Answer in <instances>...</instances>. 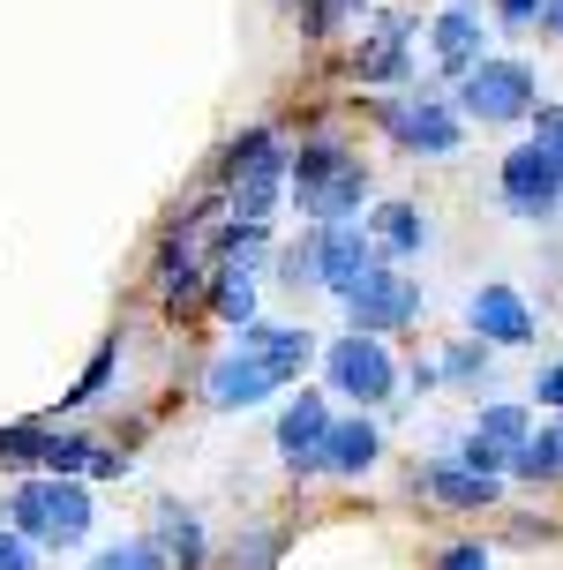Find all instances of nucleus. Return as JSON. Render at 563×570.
Here are the masks:
<instances>
[{"label": "nucleus", "instance_id": "35", "mask_svg": "<svg viewBox=\"0 0 563 570\" xmlns=\"http://www.w3.org/2000/svg\"><path fill=\"white\" fill-rule=\"evenodd\" d=\"M436 383H444V368H436V361H414V368H406V391H414V399H421V391H436Z\"/></svg>", "mask_w": 563, "mask_h": 570}, {"label": "nucleus", "instance_id": "8", "mask_svg": "<svg viewBox=\"0 0 563 570\" xmlns=\"http://www.w3.org/2000/svg\"><path fill=\"white\" fill-rule=\"evenodd\" d=\"M323 375H331V391L353 413H368V405H391V391H398V361H391V345L384 338H331L323 345Z\"/></svg>", "mask_w": 563, "mask_h": 570}, {"label": "nucleus", "instance_id": "9", "mask_svg": "<svg viewBox=\"0 0 563 570\" xmlns=\"http://www.w3.org/2000/svg\"><path fill=\"white\" fill-rule=\"evenodd\" d=\"M279 391H293L271 361H255V353H233L225 345L219 361L203 368V399L219 405V413H249V405H263V399H279Z\"/></svg>", "mask_w": 563, "mask_h": 570}, {"label": "nucleus", "instance_id": "36", "mask_svg": "<svg viewBox=\"0 0 563 570\" xmlns=\"http://www.w3.org/2000/svg\"><path fill=\"white\" fill-rule=\"evenodd\" d=\"M541 30H549V38H563V0H549V16H541Z\"/></svg>", "mask_w": 563, "mask_h": 570}, {"label": "nucleus", "instance_id": "4", "mask_svg": "<svg viewBox=\"0 0 563 570\" xmlns=\"http://www.w3.org/2000/svg\"><path fill=\"white\" fill-rule=\"evenodd\" d=\"M361 114L376 120L398 150H414V158H450V150L466 142V120H458V106H450L444 90H376Z\"/></svg>", "mask_w": 563, "mask_h": 570}, {"label": "nucleus", "instance_id": "17", "mask_svg": "<svg viewBox=\"0 0 563 570\" xmlns=\"http://www.w3.org/2000/svg\"><path fill=\"white\" fill-rule=\"evenodd\" d=\"M414 488H421L428 503H444V511H488V503L504 495V481H481L458 458H428L421 473H414Z\"/></svg>", "mask_w": 563, "mask_h": 570}, {"label": "nucleus", "instance_id": "29", "mask_svg": "<svg viewBox=\"0 0 563 570\" xmlns=\"http://www.w3.org/2000/svg\"><path fill=\"white\" fill-rule=\"evenodd\" d=\"M279 285L285 293H316V233H301V240L279 248Z\"/></svg>", "mask_w": 563, "mask_h": 570}, {"label": "nucleus", "instance_id": "14", "mask_svg": "<svg viewBox=\"0 0 563 570\" xmlns=\"http://www.w3.org/2000/svg\"><path fill=\"white\" fill-rule=\"evenodd\" d=\"M233 353H255V361H271L285 383H301L309 361L323 353V338H316L309 323H249V331H233Z\"/></svg>", "mask_w": 563, "mask_h": 570}, {"label": "nucleus", "instance_id": "33", "mask_svg": "<svg viewBox=\"0 0 563 570\" xmlns=\"http://www.w3.org/2000/svg\"><path fill=\"white\" fill-rule=\"evenodd\" d=\"M549 16V0H496V23L504 30H534Z\"/></svg>", "mask_w": 563, "mask_h": 570}, {"label": "nucleus", "instance_id": "20", "mask_svg": "<svg viewBox=\"0 0 563 570\" xmlns=\"http://www.w3.org/2000/svg\"><path fill=\"white\" fill-rule=\"evenodd\" d=\"M151 541H158V556H166L173 570H203L211 563V541H203V518L188 511V503H158V525H151Z\"/></svg>", "mask_w": 563, "mask_h": 570}, {"label": "nucleus", "instance_id": "28", "mask_svg": "<svg viewBox=\"0 0 563 570\" xmlns=\"http://www.w3.org/2000/svg\"><path fill=\"white\" fill-rule=\"evenodd\" d=\"M113 368H120V338H98V353H90V368L76 375V391L60 399V413H76V405H90V399H98V391L113 383Z\"/></svg>", "mask_w": 563, "mask_h": 570}, {"label": "nucleus", "instance_id": "12", "mask_svg": "<svg viewBox=\"0 0 563 570\" xmlns=\"http://www.w3.org/2000/svg\"><path fill=\"white\" fill-rule=\"evenodd\" d=\"M406 38H414V16H406V8H384V16H376V38H361V53H353L368 90L414 83V46H406Z\"/></svg>", "mask_w": 563, "mask_h": 570}, {"label": "nucleus", "instance_id": "23", "mask_svg": "<svg viewBox=\"0 0 563 570\" xmlns=\"http://www.w3.org/2000/svg\"><path fill=\"white\" fill-rule=\"evenodd\" d=\"M474 443H488V451H518L526 435H534V405H511V399H496V405H481L474 413V428H466Z\"/></svg>", "mask_w": 563, "mask_h": 570}, {"label": "nucleus", "instance_id": "13", "mask_svg": "<svg viewBox=\"0 0 563 570\" xmlns=\"http://www.w3.org/2000/svg\"><path fill=\"white\" fill-rule=\"evenodd\" d=\"M466 323H474L481 345H534V308H526V301H518V285H504V278L474 285Z\"/></svg>", "mask_w": 563, "mask_h": 570}, {"label": "nucleus", "instance_id": "10", "mask_svg": "<svg viewBox=\"0 0 563 570\" xmlns=\"http://www.w3.org/2000/svg\"><path fill=\"white\" fill-rule=\"evenodd\" d=\"M338 405L323 399V391H293V399L279 405V458L285 473H323V435H331Z\"/></svg>", "mask_w": 563, "mask_h": 570}, {"label": "nucleus", "instance_id": "25", "mask_svg": "<svg viewBox=\"0 0 563 570\" xmlns=\"http://www.w3.org/2000/svg\"><path fill=\"white\" fill-rule=\"evenodd\" d=\"M511 473L518 481H556L563 473V421H541L518 451H511Z\"/></svg>", "mask_w": 563, "mask_h": 570}, {"label": "nucleus", "instance_id": "18", "mask_svg": "<svg viewBox=\"0 0 563 570\" xmlns=\"http://www.w3.org/2000/svg\"><path fill=\"white\" fill-rule=\"evenodd\" d=\"M384 458V428L376 413H338L331 435H323V473H368Z\"/></svg>", "mask_w": 563, "mask_h": 570}, {"label": "nucleus", "instance_id": "37", "mask_svg": "<svg viewBox=\"0 0 563 570\" xmlns=\"http://www.w3.org/2000/svg\"><path fill=\"white\" fill-rule=\"evenodd\" d=\"M293 8H301V0H293Z\"/></svg>", "mask_w": 563, "mask_h": 570}, {"label": "nucleus", "instance_id": "15", "mask_svg": "<svg viewBox=\"0 0 563 570\" xmlns=\"http://www.w3.org/2000/svg\"><path fill=\"white\" fill-rule=\"evenodd\" d=\"M38 473H54V481H120L128 465H120V451L113 443H98V435H84V428H54V443H46V465Z\"/></svg>", "mask_w": 563, "mask_h": 570}, {"label": "nucleus", "instance_id": "11", "mask_svg": "<svg viewBox=\"0 0 563 570\" xmlns=\"http://www.w3.org/2000/svg\"><path fill=\"white\" fill-rule=\"evenodd\" d=\"M316 233V293H353V285L376 271V240H368V226H309Z\"/></svg>", "mask_w": 563, "mask_h": 570}, {"label": "nucleus", "instance_id": "5", "mask_svg": "<svg viewBox=\"0 0 563 570\" xmlns=\"http://www.w3.org/2000/svg\"><path fill=\"white\" fill-rule=\"evenodd\" d=\"M458 120H488V128H504V120H534L541 106V76L526 68V60L511 53H481L474 76H458Z\"/></svg>", "mask_w": 563, "mask_h": 570}, {"label": "nucleus", "instance_id": "3", "mask_svg": "<svg viewBox=\"0 0 563 570\" xmlns=\"http://www.w3.org/2000/svg\"><path fill=\"white\" fill-rule=\"evenodd\" d=\"M0 525L23 533L30 548H76L90 533V488L84 481H54V473H30V481L8 488Z\"/></svg>", "mask_w": 563, "mask_h": 570}, {"label": "nucleus", "instance_id": "2", "mask_svg": "<svg viewBox=\"0 0 563 570\" xmlns=\"http://www.w3.org/2000/svg\"><path fill=\"white\" fill-rule=\"evenodd\" d=\"M285 166H293V150L279 142V128H241V136L225 142V158L211 166L225 196V218H241V226H271V210L285 196Z\"/></svg>", "mask_w": 563, "mask_h": 570}, {"label": "nucleus", "instance_id": "19", "mask_svg": "<svg viewBox=\"0 0 563 570\" xmlns=\"http://www.w3.org/2000/svg\"><path fill=\"white\" fill-rule=\"evenodd\" d=\"M368 240H376V256L406 263V256H421L428 248V218H421V203H376V218H368Z\"/></svg>", "mask_w": 563, "mask_h": 570}, {"label": "nucleus", "instance_id": "27", "mask_svg": "<svg viewBox=\"0 0 563 570\" xmlns=\"http://www.w3.org/2000/svg\"><path fill=\"white\" fill-rule=\"evenodd\" d=\"M436 368H444V383L481 391V383H488V345H481V338H458V345H444V353H436Z\"/></svg>", "mask_w": 563, "mask_h": 570}, {"label": "nucleus", "instance_id": "7", "mask_svg": "<svg viewBox=\"0 0 563 570\" xmlns=\"http://www.w3.org/2000/svg\"><path fill=\"white\" fill-rule=\"evenodd\" d=\"M496 203H504L518 226H549V218L563 210V166H556V150L518 142L504 166H496Z\"/></svg>", "mask_w": 563, "mask_h": 570}, {"label": "nucleus", "instance_id": "6", "mask_svg": "<svg viewBox=\"0 0 563 570\" xmlns=\"http://www.w3.org/2000/svg\"><path fill=\"white\" fill-rule=\"evenodd\" d=\"M421 278H406L391 263H376L353 293H346V331L353 338H398V331H414L421 323Z\"/></svg>", "mask_w": 563, "mask_h": 570}, {"label": "nucleus", "instance_id": "31", "mask_svg": "<svg viewBox=\"0 0 563 570\" xmlns=\"http://www.w3.org/2000/svg\"><path fill=\"white\" fill-rule=\"evenodd\" d=\"M428 570H496V556H488L481 541H450V548H444V556H436Z\"/></svg>", "mask_w": 563, "mask_h": 570}, {"label": "nucleus", "instance_id": "16", "mask_svg": "<svg viewBox=\"0 0 563 570\" xmlns=\"http://www.w3.org/2000/svg\"><path fill=\"white\" fill-rule=\"evenodd\" d=\"M428 53H436L444 76H474L481 68V8L474 0H450L444 16L428 23Z\"/></svg>", "mask_w": 563, "mask_h": 570}, {"label": "nucleus", "instance_id": "24", "mask_svg": "<svg viewBox=\"0 0 563 570\" xmlns=\"http://www.w3.org/2000/svg\"><path fill=\"white\" fill-rule=\"evenodd\" d=\"M279 556H285V525H279V518H255V525L233 533L225 570H279Z\"/></svg>", "mask_w": 563, "mask_h": 570}, {"label": "nucleus", "instance_id": "32", "mask_svg": "<svg viewBox=\"0 0 563 570\" xmlns=\"http://www.w3.org/2000/svg\"><path fill=\"white\" fill-rule=\"evenodd\" d=\"M0 570H46V556H38L23 533H8V525H0Z\"/></svg>", "mask_w": 563, "mask_h": 570}, {"label": "nucleus", "instance_id": "34", "mask_svg": "<svg viewBox=\"0 0 563 570\" xmlns=\"http://www.w3.org/2000/svg\"><path fill=\"white\" fill-rule=\"evenodd\" d=\"M534 405H549V413L563 421V368H541L534 375Z\"/></svg>", "mask_w": 563, "mask_h": 570}, {"label": "nucleus", "instance_id": "26", "mask_svg": "<svg viewBox=\"0 0 563 570\" xmlns=\"http://www.w3.org/2000/svg\"><path fill=\"white\" fill-rule=\"evenodd\" d=\"M90 570H173V563L158 556V541H151V533H128V541L98 548V556H90Z\"/></svg>", "mask_w": 563, "mask_h": 570}, {"label": "nucleus", "instance_id": "1", "mask_svg": "<svg viewBox=\"0 0 563 570\" xmlns=\"http://www.w3.org/2000/svg\"><path fill=\"white\" fill-rule=\"evenodd\" d=\"M285 196L309 226H353L376 196V173L361 166V150L338 136H301L293 166H285Z\"/></svg>", "mask_w": 563, "mask_h": 570}, {"label": "nucleus", "instance_id": "21", "mask_svg": "<svg viewBox=\"0 0 563 570\" xmlns=\"http://www.w3.org/2000/svg\"><path fill=\"white\" fill-rule=\"evenodd\" d=\"M255 263H211V278H203V301H211V315L219 323H233V331H249L255 323Z\"/></svg>", "mask_w": 563, "mask_h": 570}, {"label": "nucleus", "instance_id": "30", "mask_svg": "<svg viewBox=\"0 0 563 570\" xmlns=\"http://www.w3.org/2000/svg\"><path fill=\"white\" fill-rule=\"evenodd\" d=\"M361 8L368 0H301V30H309V38H338Z\"/></svg>", "mask_w": 563, "mask_h": 570}, {"label": "nucleus", "instance_id": "22", "mask_svg": "<svg viewBox=\"0 0 563 570\" xmlns=\"http://www.w3.org/2000/svg\"><path fill=\"white\" fill-rule=\"evenodd\" d=\"M46 443H54V413H38V421H8V428H0V473L30 481V473L46 465Z\"/></svg>", "mask_w": 563, "mask_h": 570}]
</instances>
